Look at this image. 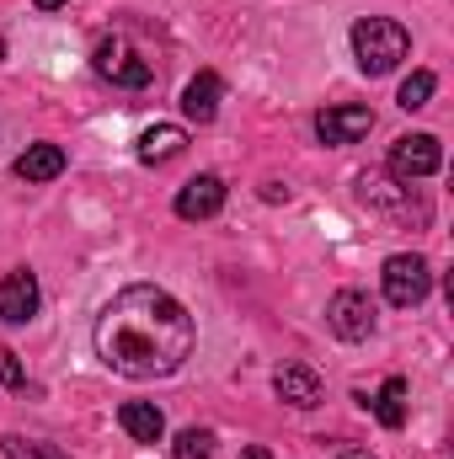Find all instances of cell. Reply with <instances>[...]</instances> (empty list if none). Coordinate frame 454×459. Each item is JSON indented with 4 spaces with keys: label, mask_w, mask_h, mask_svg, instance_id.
Returning a JSON list of instances; mask_svg holds the SVG:
<instances>
[{
    "label": "cell",
    "mask_w": 454,
    "mask_h": 459,
    "mask_svg": "<svg viewBox=\"0 0 454 459\" xmlns=\"http://www.w3.org/2000/svg\"><path fill=\"white\" fill-rule=\"evenodd\" d=\"M374 417H380V428H401L406 422V379L401 374H390L385 385H380V395H374Z\"/></svg>",
    "instance_id": "obj_16"
},
{
    "label": "cell",
    "mask_w": 454,
    "mask_h": 459,
    "mask_svg": "<svg viewBox=\"0 0 454 459\" xmlns=\"http://www.w3.org/2000/svg\"><path fill=\"white\" fill-rule=\"evenodd\" d=\"M273 390H278V401H289V406H300V411L321 406V374L305 368V363H284V368L273 374Z\"/></svg>",
    "instance_id": "obj_11"
},
{
    "label": "cell",
    "mask_w": 454,
    "mask_h": 459,
    "mask_svg": "<svg viewBox=\"0 0 454 459\" xmlns=\"http://www.w3.org/2000/svg\"><path fill=\"white\" fill-rule=\"evenodd\" d=\"M118 422H123V433H128L134 444H161V438H166V417H161V406H150V401H128V406L118 411Z\"/></svg>",
    "instance_id": "obj_13"
},
{
    "label": "cell",
    "mask_w": 454,
    "mask_h": 459,
    "mask_svg": "<svg viewBox=\"0 0 454 459\" xmlns=\"http://www.w3.org/2000/svg\"><path fill=\"white\" fill-rule=\"evenodd\" d=\"M0 54H5V43H0Z\"/></svg>",
    "instance_id": "obj_24"
},
{
    "label": "cell",
    "mask_w": 454,
    "mask_h": 459,
    "mask_svg": "<svg viewBox=\"0 0 454 459\" xmlns=\"http://www.w3.org/2000/svg\"><path fill=\"white\" fill-rule=\"evenodd\" d=\"M97 358L123 379H166L193 352V316L155 283H128L97 316Z\"/></svg>",
    "instance_id": "obj_1"
},
{
    "label": "cell",
    "mask_w": 454,
    "mask_h": 459,
    "mask_svg": "<svg viewBox=\"0 0 454 459\" xmlns=\"http://www.w3.org/2000/svg\"><path fill=\"white\" fill-rule=\"evenodd\" d=\"M38 305H43V294H38V278L32 273H5L0 278V321L5 326H27L32 316H38Z\"/></svg>",
    "instance_id": "obj_8"
},
{
    "label": "cell",
    "mask_w": 454,
    "mask_h": 459,
    "mask_svg": "<svg viewBox=\"0 0 454 459\" xmlns=\"http://www.w3.org/2000/svg\"><path fill=\"white\" fill-rule=\"evenodd\" d=\"M220 97H225V81H220L214 70H198V75L188 81V91H182V113L193 117V123H214Z\"/></svg>",
    "instance_id": "obj_12"
},
{
    "label": "cell",
    "mask_w": 454,
    "mask_h": 459,
    "mask_svg": "<svg viewBox=\"0 0 454 459\" xmlns=\"http://www.w3.org/2000/svg\"><path fill=\"white\" fill-rule=\"evenodd\" d=\"M406 48H412V38L401 22H390V16H358L353 22V59L363 75H390L406 59Z\"/></svg>",
    "instance_id": "obj_2"
},
{
    "label": "cell",
    "mask_w": 454,
    "mask_h": 459,
    "mask_svg": "<svg viewBox=\"0 0 454 459\" xmlns=\"http://www.w3.org/2000/svg\"><path fill=\"white\" fill-rule=\"evenodd\" d=\"M439 166H444V150H439L433 134H401V139L390 144V177H396V182H423V177H433Z\"/></svg>",
    "instance_id": "obj_5"
},
{
    "label": "cell",
    "mask_w": 454,
    "mask_h": 459,
    "mask_svg": "<svg viewBox=\"0 0 454 459\" xmlns=\"http://www.w3.org/2000/svg\"><path fill=\"white\" fill-rule=\"evenodd\" d=\"M182 144H188V134H182L177 123H155V128L139 134V160H144V166H161V160L182 155Z\"/></svg>",
    "instance_id": "obj_15"
},
{
    "label": "cell",
    "mask_w": 454,
    "mask_h": 459,
    "mask_svg": "<svg viewBox=\"0 0 454 459\" xmlns=\"http://www.w3.org/2000/svg\"><path fill=\"white\" fill-rule=\"evenodd\" d=\"M363 204L385 209L390 220H412V225H428V204L412 198V182H385V177H363Z\"/></svg>",
    "instance_id": "obj_7"
},
{
    "label": "cell",
    "mask_w": 454,
    "mask_h": 459,
    "mask_svg": "<svg viewBox=\"0 0 454 459\" xmlns=\"http://www.w3.org/2000/svg\"><path fill=\"white\" fill-rule=\"evenodd\" d=\"M0 449H5V459H65V449H59V444L22 438V433H5V438H0Z\"/></svg>",
    "instance_id": "obj_18"
},
{
    "label": "cell",
    "mask_w": 454,
    "mask_h": 459,
    "mask_svg": "<svg viewBox=\"0 0 454 459\" xmlns=\"http://www.w3.org/2000/svg\"><path fill=\"white\" fill-rule=\"evenodd\" d=\"M337 459H374V455H363V449H342Z\"/></svg>",
    "instance_id": "obj_23"
},
{
    "label": "cell",
    "mask_w": 454,
    "mask_h": 459,
    "mask_svg": "<svg viewBox=\"0 0 454 459\" xmlns=\"http://www.w3.org/2000/svg\"><path fill=\"white\" fill-rule=\"evenodd\" d=\"M171 455L177 459H214V433L209 428H182L177 444H171Z\"/></svg>",
    "instance_id": "obj_19"
},
{
    "label": "cell",
    "mask_w": 454,
    "mask_h": 459,
    "mask_svg": "<svg viewBox=\"0 0 454 459\" xmlns=\"http://www.w3.org/2000/svg\"><path fill=\"white\" fill-rule=\"evenodd\" d=\"M385 299L396 305V310H412V305H423L428 299V289H433V273H428V262L417 256V251H396L390 262H385Z\"/></svg>",
    "instance_id": "obj_4"
},
{
    "label": "cell",
    "mask_w": 454,
    "mask_h": 459,
    "mask_svg": "<svg viewBox=\"0 0 454 459\" xmlns=\"http://www.w3.org/2000/svg\"><path fill=\"white\" fill-rule=\"evenodd\" d=\"M32 5H38V11H59L65 0H32Z\"/></svg>",
    "instance_id": "obj_22"
},
{
    "label": "cell",
    "mask_w": 454,
    "mask_h": 459,
    "mask_svg": "<svg viewBox=\"0 0 454 459\" xmlns=\"http://www.w3.org/2000/svg\"><path fill=\"white\" fill-rule=\"evenodd\" d=\"M240 459H273V455H267L262 444H251V449H246V455H240Z\"/></svg>",
    "instance_id": "obj_21"
},
{
    "label": "cell",
    "mask_w": 454,
    "mask_h": 459,
    "mask_svg": "<svg viewBox=\"0 0 454 459\" xmlns=\"http://www.w3.org/2000/svg\"><path fill=\"white\" fill-rule=\"evenodd\" d=\"M369 128H374V113L369 108H327V113L316 117L321 144H358Z\"/></svg>",
    "instance_id": "obj_10"
},
{
    "label": "cell",
    "mask_w": 454,
    "mask_h": 459,
    "mask_svg": "<svg viewBox=\"0 0 454 459\" xmlns=\"http://www.w3.org/2000/svg\"><path fill=\"white\" fill-rule=\"evenodd\" d=\"M327 326L342 342H369L374 337V305H369V294H358V289L332 294L327 299Z\"/></svg>",
    "instance_id": "obj_6"
},
{
    "label": "cell",
    "mask_w": 454,
    "mask_h": 459,
    "mask_svg": "<svg viewBox=\"0 0 454 459\" xmlns=\"http://www.w3.org/2000/svg\"><path fill=\"white\" fill-rule=\"evenodd\" d=\"M433 91H439V75H433V70H412V75L401 81V97H396V102H401L406 113H417V108H428Z\"/></svg>",
    "instance_id": "obj_17"
},
{
    "label": "cell",
    "mask_w": 454,
    "mask_h": 459,
    "mask_svg": "<svg viewBox=\"0 0 454 459\" xmlns=\"http://www.w3.org/2000/svg\"><path fill=\"white\" fill-rule=\"evenodd\" d=\"M220 209H225V182H220L214 171L193 177V182L177 193V220H214Z\"/></svg>",
    "instance_id": "obj_9"
},
{
    "label": "cell",
    "mask_w": 454,
    "mask_h": 459,
    "mask_svg": "<svg viewBox=\"0 0 454 459\" xmlns=\"http://www.w3.org/2000/svg\"><path fill=\"white\" fill-rule=\"evenodd\" d=\"M92 70H97L102 81L123 86V91H144V86L155 81L150 59H139V48H134L128 38H102V43H97V54H92Z\"/></svg>",
    "instance_id": "obj_3"
},
{
    "label": "cell",
    "mask_w": 454,
    "mask_h": 459,
    "mask_svg": "<svg viewBox=\"0 0 454 459\" xmlns=\"http://www.w3.org/2000/svg\"><path fill=\"white\" fill-rule=\"evenodd\" d=\"M0 379H5L11 390H27V374H22V363H16L11 347H0Z\"/></svg>",
    "instance_id": "obj_20"
},
{
    "label": "cell",
    "mask_w": 454,
    "mask_h": 459,
    "mask_svg": "<svg viewBox=\"0 0 454 459\" xmlns=\"http://www.w3.org/2000/svg\"><path fill=\"white\" fill-rule=\"evenodd\" d=\"M59 171H65V150L59 144H27L16 155V177L22 182H54Z\"/></svg>",
    "instance_id": "obj_14"
}]
</instances>
